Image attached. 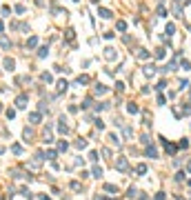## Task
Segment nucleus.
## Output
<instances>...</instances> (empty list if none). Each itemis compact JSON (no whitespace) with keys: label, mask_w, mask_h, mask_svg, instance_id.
<instances>
[{"label":"nucleus","mask_w":191,"mask_h":200,"mask_svg":"<svg viewBox=\"0 0 191 200\" xmlns=\"http://www.w3.org/2000/svg\"><path fill=\"white\" fill-rule=\"evenodd\" d=\"M116 169H118V171H127V169H129V162H127V158H122V156L118 158V160H116Z\"/></svg>","instance_id":"obj_1"},{"label":"nucleus","mask_w":191,"mask_h":200,"mask_svg":"<svg viewBox=\"0 0 191 200\" xmlns=\"http://www.w3.org/2000/svg\"><path fill=\"white\" fill-rule=\"evenodd\" d=\"M27 100H29V98H27L25 94L18 96V98H16V107H18V109H25V107H27Z\"/></svg>","instance_id":"obj_2"},{"label":"nucleus","mask_w":191,"mask_h":200,"mask_svg":"<svg viewBox=\"0 0 191 200\" xmlns=\"http://www.w3.org/2000/svg\"><path fill=\"white\" fill-rule=\"evenodd\" d=\"M105 58H107V60H116V58H118L116 49H114V47H107V49H105Z\"/></svg>","instance_id":"obj_3"},{"label":"nucleus","mask_w":191,"mask_h":200,"mask_svg":"<svg viewBox=\"0 0 191 200\" xmlns=\"http://www.w3.org/2000/svg\"><path fill=\"white\" fill-rule=\"evenodd\" d=\"M58 129H60V134H67V131H69V125H67V118L65 116H60V120H58Z\"/></svg>","instance_id":"obj_4"},{"label":"nucleus","mask_w":191,"mask_h":200,"mask_svg":"<svg viewBox=\"0 0 191 200\" xmlns=\"http://www.w3.org/2000/svg\"><path fill=\"white\" fill-rule=\"evenodd\" d=\"M40 118H42V113H38V111H31L29 113V122L31 125H38V122H40Z\"/></svg>","instance_id":"obj_5"},{"label":"nucleus","mask_w":191,"mask_h":200,"mask_svg":"<svg viewBox=\"0 0 191 200\" xmlns=\"http://www.w3.org/2000/svg\"><path fill=\"white\" fill-rule=\"evenodd\" d=\"M2 67H5L7 71H11V69L16 67V60H14V58H5V60H2Z\"/></svg>","instance_id":"obj_6"},{"label":"nucleus","mask_w":191,"mask_h":200,"mask_svg":"<svg viewBox=\"0 0 191 200\" xmlns=\"http://www.w3.org/2000/svg\"><path fill=\"white\" fill-rule=\"evenodd\" d=\"M147 158H158V149H156V147H151V145H147Z\"/></svg>","instance_id":"obj_7"},{"label":"nucleus","mask_w":191,"mask_h":200,"mask_svg":"<svg viewBox=\"0 0 191 200\" xmlns=\"http://www.w3.org/2000/svg\"><path fill=\"white\" fill-rule=\"evenodd\" d=\"M0 47L2 49H11V40L7 36H0Z\"/></svg>","instance_id":"obj_8"},{"label":"nucleus","mask_w":191,"mask_h":200,"mask_svg":"<svg viewBox=\"0 0 191 200\" xmlns=\"http://www.w3.org/2000/svg\"><path fill=\"white\" fill-rule=\"evenodd\" d=\"M136 56H138V60H147L151 54H149L147 49H138V54H136Z\"/></svg>","instance_id":"obj_9"},{"label":"nucleus","mask_w":191,"mask_h":200,"mask_svg":"<svg viewBox=\"0 0 191 200\" xmlns=\"http://www.w3.org/2000/svg\"><path fill=\"white\" fill-rule=\"evenodd\" d=\"M127 111H129V113H138L140 107L136 105V102H127Z\"/></svg>","instance_id":"obj_10"},{"label":"nucleus","mask_w":191,"mask_h":200,"mask_svg":"<svg viewBox=\"0 0 191 200\" xmlns=\"http://www.w3.org/2000/svg\"><path fill=\"white\" fill-rule=\"evenodd\" d=\"M22 136H25V140L29 142V140L33 138V129H31V127H25V131H22Z\"/></svg>","instance_id":"obj_11"},{"label":"nucleus","mask_w":191,"mask_h":200,"mask_svg":"<svg viewBox=\"0 0 191 200\" xmlns=\"http://www.w3.org/2000/svg\"><path fill=\"white\" fill-rule=\"evenodd\" d=\"M98 16H100V18H105V20H109V18H111L114 14H111L109 9H100V11H98Z\"/></svg>","instance_id":"obj_12"},{"label":"nucleus","mask_w":191,"mask_h":200,"mask_svg":"<svg viewBox=\"0 0 191 200\" xmlns=\"http://www.w3.org/2000/svg\"><path fill=\"white\" fill-rule=\"evenodd\" d=\"M156 71H158V69H156V65H147V67H144V76H153Z\"/></svg>","instance_id":"obj_13"},{"label":"nucleus","mask_w":191,"mask_h":200,"mask_svg":"<svg viewBox=\"0 0 191 200\" xmlns=\"http://www.w3.org/2000/svg\"><path fill=\"white\" fill-rule=\"evenodd\" d=\"M162 142H165V138H160ZM165 149H167V153H171V156H173V153H176V145H169V142H165Z\"/></svg>","instance_id":"obj_14"},{"label":"nucleus","mask_w":191,"mask_h":200,"mask_svg":"<svg viewBox=\"0 0 191 200\" xmlns=\"http://www.w3.org/2000/svg\"><path fill=\"white\" fill-rule=\"evenodd\" d=\"M36 45H38V38H36V36H31L29 40H27V49H33Z\"/></svg>","instance_id":"obj_15"},{"label":"nucleus","mask_w":191,"mask_h":200,"mask_svg":"<svg viewBox=\"0 0 191 200\" xmlns=\"http://www.w3.org/2000/svg\"><path fill=\"white\" fill-rule=\"evenodd\" d=\"M93 91H96V94H98V96H102V94H107V87H105V85H100V82H98V85H96V89H93Z\"/></svg>","instance_id":"obj_16"},{"label":"nucleus","mask_w":191,"mask_h":200,"mask_svg":"<svg viewBox=\"0 0 191 200\" xmlns=\"http://www.w3.org/2000/svg\"><path fill=\"white\" fill-rule=\"evenodd\" d=\"M109 142H111V145H116V147H120V138H118L116 134H109Z\"/></svg>","instance_id":"obj_17"},{"label":"nucleus","mask_w":191,"mask_h":200,"mask_svg":"<svg viewBox=\"0 0 191 200\" xmlns=\"http://www.w3.org/2000/svg\"><path fill=\"white\" fill-rule=\"evenodd\" d=\"M136 174H140V176H144V174H147V165H142V162H140L138 167H136Z\"/></svg>","instance_id":"obj_18"},{"label":"nucleus","mask_w":191,"mask_h":200,"mask_svg":"<svg viewBox=\"0 0 191 200\" xmlns=\"http://www.w3.org/2000/svg\"><path fill=\"white\" fill-rule=\"evenodd\" d=\"M173 33H176V25H173V22H169V25H167V36H173Z\"/></svg>","instance_id":"obj_19"},{"label":"nucleus","mask_w":191,"mask_h":200,"mask_svg":"<svg viewBox=\"0 0 191 200\" xmlns=\"http://www.w3.org/2000/svg\"><path fill=\"white\" fill-rule=\"evenodd\" d=\"M105 191H109V193H118V187H116V185H109V182H107V185H105Z\"/></svg>","instance_id":"obj_20"},{"label":"nucleus","mask_w":191,"mask_h":200,"mask_svg":"<svg viewBox=\"0 0 191 200\" xmlns=\"http://www.w3.org/2000/svg\"><path fill=\"white\" fill-rule=\"evenodd\" d=\"M165 54H167V51L162 49V47H158V49H156V58H158V60H162V58H165Z\"/></svg>","instance_id":"obj_21"},{"label":"nucleus","mask_w":191,"mask_h":200,"mask_svg":"<svg viewBox=\"0 0 191 200\" xmlns=\"http://www.w3.org/2000/svg\"><path fill=\"white\" fill-rule=\"evenodd\" d=\"M71 189H74V191H82V185H80V182H78V180H74V182H71Z\"/></svg>","instance_id":"obj_22"},{"label":"nucleus","mask_w":191,"mask_h":200,"mask_svg":"<svg viewBox=\"0 0 191 200\" xmlns=\"http://www.w3.org/2000/svg\"><path fill=\"white\" fill-rule=\"evenodd\" d=\"M47 54H49V47H40L38 49V58H44Z\"/></svg>","instance_id":"obj_23"},{"label":"nucleus","mask_w":191,"mask_h":200,"mask_svg":"<svg viewBox=\"0 0 191 200\" xmlns=\"http://www.w3.org/2000/svg\"><path fill=\"white\" fill-rule=\"evenodd\" d=\"M20 193H22V196H25V198H29V200L33 198V193H31L29 189H27V187H22V189H20Z\"/></svg>","instance_id":"obj_24"},{"label":"nucleus","mask_w":191,"mask_h":200,"mask_svg":"<svg viewBox=\"0 0 191 200\" xmlns=\"http://www.w3.org/2000/svg\"><path fill=\"white\" fill-rule=\"evenodd\" d=\"M11 178H16V180L22 178V171H20V169H11Z\"/></svg>","instance_id":"obj_25"},{"label":"nucleus","mask_w":191,"mask_h":200,"mask_svg":"<svg viewBox=\"0 0 191 200\" xmlns=\"http://www.w3.org/2000/svg\"><path fill=\"white\" fill-rule=\"evenodd\" d=\"M91 174H93V178H100V176H102V167H93Z\"/></svg>","instance_id":"obj_26"},{"label":"nucleus","mask_w":191,"mask_h":200,"mask_svg":"<svg viewBox=\"0 0 191 200\" xmlns=\"http://www.w3.org/2000/svg\"><path fill=\"white\" fill-rule=\"evenodd\" d=\"M51 142H53L51 134H49V131H44V145H51Z\"/></svg>","instance_id":"obj_27"},{"label":"nucleus","mask_w":191,"mask_h":200,"mask_svg":"<svg viewBox=\"0 0 191 200\" xmlns=\"http://www.w3.org/2000/svg\"><path fill=\"white\" fill-rule=\"evenodd\" d=\"M138 193H140V191L136 189V187H131V189H129V193H127V196H129V198H136Z\"/></svg>","instance_id":"obj_28"},{"label":"nucleus","mask_w":191,"mask_h":200,"mask_svg":"<svg viewBox=\"0 0 191 200\" xmlns=\"http://www.w3.org/2000/svg\"><path fill=\"white\" fill-rule=\"evenodd\" d=\"M44 111H47V102H40V105H38V113H44Z\"/></svg>","instance_id":"obj_29"},{"label":"nucleus","mask_w":191,"mask_h":200,"mask_svg":"<svg viewBox=\"0 0 191 200\" xmlns=\"http://www.w3.org/2000/svg\"><path fill=\"white\" fill-rule=\"evenodd\" d=\"M11 151H14L16 156H20V153H22V147H20V145H14V147H11Z\"/></svg>","instance_id":"obj_30"},{"label":"nucleus","mask_w":191,"mask_h":200,"mask_svg":"<svg viewBox=\"0 0 191 200\" xmlns=\"http://www.w3.org/2000/svg\"><path fill=\"white\" fill-rule=\"evenodd\" d=\"M76 82H78V85H87V82H89V76H80Z\"/></svg>","instance_id":"obj_31"},{"label":"nucleus","mask_w":191,"mask_h":200,"mask_svg":"<svg viewBox=\"0 0 191 200\" xmlns=\"http://www.w3.org/2000/svg\"><path fill=\"white\" fill-rule=\"evenodd\" d=\"M116 29H118V31H125V29H127V22H122V20H120V22L116 25Z\"/></svg>","instance_id":"obj_32"},{"label":"nucleus","mask_w":191,"mask_h":200,"mask_svg":"<svg viewBox=\"0 0 191 200\" xmlns=\"http://www.w3.org/2000/svg\"><path fill=\"white\" fill-rule=\"evenodd\" d=\"M42 82H53V78H51V73H42Z\"/></svg>","instance_id":"obj_33"},{"label":"nucleus","mask_w":191,"mask_h":200,"mask_svg":"<svg viewBox=\"0 0 191 200\" xmlns=\"http://www.w3.org/2000/svg\"><path fill=\"white\" fill-rule=\"evenodd\" d=\"M93 125H96V127H98V129H105V122H102V120H100V118H96V120H93Z\"/></svg>","instance_id":"obj_34"},{"label":"nucleus","mask_w":191,"mask_h":200,"mask_svg":"<svg viewBox=\"0 0 191 200\" xmlns=\"http://www.w3.org/2000/svg\"><path fill=\"white\" fill-rule=\"evenodd\" d=\"M76 147H78V149H85V147H87V140H82V138H80V140L76 142Z\"/></svg>","instance_id":"obj_35"},{"label":"nucleus","mask_w":191,"mask_h":200,"mask_svg":"<svg viewBox=\"0 0 191 200\" xmlns=\"http://www.w3.org/2000/svg\"><path fill=\"white\" fill-rule=\"evenodd\" d=\"M67 147H69V145H67L65 140H60V142H58V149H60V151H67Z\"/></svg>","instance_id":"obj_36"},{"label":"nucleus","mask_w":191,"mask_h":200,"mask_svg":"<svg viewBox=\"0 0 191 200\" xmlns=\"http://www.w3.org/2000/svg\"><path fill=\"white\" fill-rule=\"evenodd\" d=\"M67 87H69V85H67V82H65V80H60V82H58V91H65Z\"/></svg>","instance_id":"obj_37"},{"label":"nucleus","mask_w":191,"mask_h":200,"mask_svg":"<svg viewBox=\"0 0 191 200\" xmlns=\"http://www.w3.org/2000/svg\"><path fill=\"white\" fill-rule=\"evenodd\" d=\"M7 118L14 120V118H16V109H7Z\"/></svg>","instance_id":"obj_38"},{"label":"nucleus","mask_w":191,"mask_h":200,"mask_svg":"<svg viewBox=\"0 0 191 200\" xmlns=\"http://www.w3.org/2000/svg\"><path fill=\"white\" fill-rule=\"evenodd\" d=\"M89 160H91V162H96V160H98V151H91V153H89Z\"/></svg>","instance_id":"obj_39"},{"label":"nucleus","mask_w":191,"mask_h":200,"mask_svg":"<svg viewBox=\"0 0 191 200\" xmlns=\"http://www.w3.org/2000/svg\"><path fill=\"white\" fill-rule=\"evenodd\" d=\"M140 142H142V145H149V142H151V138H149L147 134H142V140H140Z\"/></svg>","instance_id":"obj_40"},{"label":"nucleus","mask_w":191,"mask_h":200,"mask_svg":"<svg viewBox=\"0 0 191 200\" xmlns=\"http://www.w3.org/2000/svg\"><path fill=\"white\" fill-rule=\"evenodd\" d=\"M184 180V174H182V171H178V174H176V182H182Z\"/></svg>","instance_id":"obj_41"},{"label":"nucleus","mask_w":191,"mask_h":200,"mask_svg":"<svg viewBox=\"0 0 191 200\" xmlns=\"http://www.w3.org/2000/svg\"><path fill=\"white\" fill-rule=\"evenodd\" d=\"M89 107H91V98H87L85 102H82V109H89Z\"/></svg>","instance_id":"obj_42"},{"label":"nucleus","mask_w":191,"mask_h":200,"mask_svg":"<svg viewBox=\"0 0 191 200\" xmlns=\"http://www.w3.org/2000/svg\"><path fill=\"white\" fill-rule=\"evenodd\" d=\"M182 67H184L187 71H191V62H189V60H182Z\"/></svg>","instance_id":"obj_43"},{"label":"nucleus","mask_w":191,"mask_h":200,"mask_svg":"<svg viewBox=\"0 0 191 200\" xmlns=\"http://www.w3.org/2000/svg\"><path fill=\"white\" fill-rule=\"evenodd\" d=\"M182 5H184V0H173V7H180L182 9Z\"/></svg>","instance_id":"obj_44"},{"label":"nucleus","mask_w":191,"mask_h":200,"mask_svg":"<svg viewBox=\"0 0 191 200\" xmlns=\"http://www.w3.org/2000/svg\"><path fill=\"white\" fill-rule=\"evenodd\" d=\"M125 138H131V127H125Z\"/></svg>","instance_id":"obj_45"},{"label":"nucleus","mask_w":191,"mask_h":200,"mask_svg":"<svg viewBox=\"0 0 191 200\" xmlns=\"http://www.w3.org/2000/svg\"><path fill=\"white\" fill-rule=\"evenodd\" d=\"M156 200H165V193H162V191H160V193H156Z\"/></svg>","instance_id":"obj_46"},{"label":"nucleus","mask_w":191,"mask_h":200,"mask_svg":"<svg viewBox=\"0 0 191 200\" xmlns=\"http://www.w3.org/2000/svg\"><path fill=\"white\" fill-rule=\"evenodd\" d=\"M187 171H189V174H191V160H189V162H187Z\"/></svg>","instance_id":"obj_47"},{"label":"nucleus","mask_w":191,"mask_h":200,"mask_svg":"<svg viewBox=\"0 0 191 200\" xmlns=\"http://www.w3.org/2000/svg\"><path fill=\"white\" fill-rule=\"evenodd\" d=\"M40 200H49V198H47V196H40Z\"/></svg>","instance_id":"obj_48"},{"label":"nucleus","mask_w":191,"mask_h":200,"mask_svg":"<svg viewBox=\"0 0 191 200\" xmlns=\"http://www.w3.org/2000/svg\"><path fill=\"white\" fill-rule=\"evenodd\" d=\"M189 187H191V180H189Z\"/></svg>","instance_id":"obj_49"},{"label":"nucleus","mask_w":191,"mask_h":200,"mask_svg":"<svg viewBox=\"0 0 191 200\" xmlns=\"http://www.w3.org/2000/svg\"><path fill=\"white\" fill-rule=\"evenodd\" d=\"M74 2H78V0H74Z\"/></svg>","instance_id":"obj_50"}]
</instances>
